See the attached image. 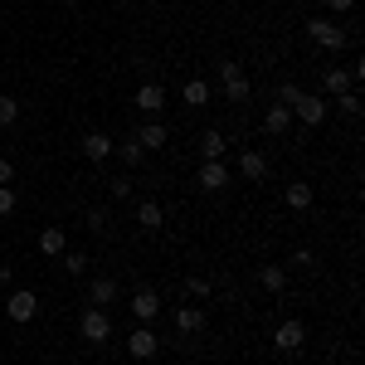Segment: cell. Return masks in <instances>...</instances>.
<instances>
[{
  "instance_id": "obj_21",
  "label": "cell",
  "mask_w": 365,
  "mask_h": 365,
  "mask_svg": "<svg viewBox=\"0 0 365 365\" xmlns=\"http://www.w3.org/2000/svg\"><path fill=\"white\" fill-rule=\"evenodd\" d=\"M180 98H185V108H205V103H210L215 93H210V83H205V78H185Z\"/></svg>"
},
{
  "instance_id": "obj_36",
  "label": "cell",
  "mask_w": 365,
  "mask_h": 365,
  "mask_svg": "<svg viewBox=\"0 0 365 365\" xmlns=\"http://www.w3.org/2000/svg\"><path fill=\"white\" fill-rule=\"evenodd\" d=\"M63 5H83V0H63Z\"/></svg>"
},
{
  "instance_id": "obj_10",
  "label": "cell",
  "mask_w": 365,
  "mask_h": 365,
  "mask_svg": "<svg viewBox=\"0 0 365 365\" xmlns=\"http://www.w3.org/2000/svg\"><path fill=\"white\" fill-rule=\"evenodd\" d=\"M132 103H137V108H141V113H146V117L166 113V88H161V83H141V88H137V98H132Z\"/></svg>"
},
{
  "instance_id": "obj_34",
  "label": "cell",
  "mask_w": 365,
  "mask_h": 365,
  "mask_svg": "<svg viewBox=\"0 0 365 365\" xmlns=\"http://www.w3.org/2000/svg\"><path fill=\"white\" fill-rule=\"evenodd\" d=\"M10 180H15V166H10V161L0 156V185H10Z\"/></svg>"
},
{
  "instance_id": "obj_27",
  "label": "cell",
  "mask_w": 365,
  "mask_h": 365,
  "mask_svg": "<svg viewBox=\"0 0 365 365\" xmlns=\"http://www.w3.org/2000/svg\"><path fill=\"white\" fill-rule=\"evenodd\" d=\"M63 273H68V278H83L88 273V253H63Z\"/></svg>"
},
{
  "instance_id": "obj_25",
  "label": "cell",
  "mask_w": 365,
  "mask_h": 365,
  "mask_svg": "<svg viewBox=\"0 0 365 365\" xmlns=\"http://www.w3.org/2000/svg\"><path fill=\"white\" fill-rule=\"evenodd\" d=\"M15 122H20V103L10 93H0V127H15Z\"/></svg>"
},
{
  "instance_id": "obj_22",
  "label": "cell",
  "mask_w": 365,
  "mask_h": 365,
  "mask_svg": "<svg viewBox=\"0 0 365 365\" xmlns=\"http://www.w3.org/2000/svg\"><path fill=\"white\" fill-rule=\"evenodd\" d=\"M239 170H244L249 180H263V175H268V156H263V151H239Z\"/></svg>"
},
{
  "instance_id": "obj_33",
  "label": "cell",
  "mask_w": 365,
  "mask_h": 365,
  "mask_svg": "<svg viewBox=\"0 0 365 365\" xmlns=\"http://www.w3.org/2000/svg\"><path fill=\"white\" fill-rule=\"evenodd\" d=\"M292 263H297V268H312L317 258H312V249H297V253H292Z\"/></svg>"
},
{
  "instance_id": "obj_24",
  "label": "cell",
  "mask_w": 365,
  "mask_h": 365,
  "mask_svg": "<svg viewBox=\"0 0 365 365\" xmlns=\"http://www.w3.org/2000/svg\"><path fill=\"white\" fill-rule=\"evenodd\" d=\"M113 156H122V166H141V156H146V151L137 146V137H127L122 146H113Z\"/></svg>"
},
{
  "instance_id": "obj_31",
  "label": "cell",
  "mask_w": 365,
  "mask_h": 365,
  "mask_svg": "<svg viewBox=\"0 0 365 365\" xmlns=\"http://www.w3.org/2000/svg\"><path fill=\"white\" fill-rule=\"evenodd\" d=\"M10 210H15V190H10V185H0V215H10Z\"/></svg>"
},
{
  "instance_id": "obj_1",
  "label": "cell",
  "mask_w": 365,
  "mask_h": 365,
  "mask_svg": "<svg viewBox=\"0 0 365 365\" xmlns=\"http://www.w3.org/2000/svg\"><path fill=\"white\" fill-rule=\"evenodd\" d=\"M307 34H312V44H317V49H346V44H351V34H346L331 15H312Z\"/></svg>"
},
{
  "instance_id": "obj_4",
  "label": "cell",
  "mask_w": 365,
  "mask_h": 365,
  "mask_svg": "<svg viewBox=\"0 0 365 365\" xmlns=\"http://www.w3.org/2000/svg\"><path fill=\"white\" fill-rule=\"evenodd\" d=\"M287 108H292L297 122H307V127H322V122H327V98H322V93H302V88H297V98H292Z\"/></svg>"
},
{
  "instance_id": "obj_2",
  "label": "cell",
  "mask_w": 365,
  "mask_h": 365,
  "mask_svg": "<svg viewBox=\"0 0 365 365\" xmlns=\"http://www.w3.org/2000/svg\"><path fill=\"white\" fill-rule=\"evenodd\" d=\"M78 331H83L88 346H108L113 341V317H108V307H88L78 317Z\"/></svg>"
},
{
  "instance_id": "obj_9",
  "label": "cell",
  "mask_w": 365,
  "mask_h": 365,
  "mask_svg": "<svg viewBox=\"0 0 365 365\" xmlns=\"http://www.w3.org/2000/svg\"><path fill=\"white\" fill-rule=\"evenodd\" d=\"M78 146H83V161H93V166H103V161L113 156V146H117V141L108 137V132H88V137L78 141Z\"/></svg>"
},
{
  "instance_id": "obj_29",
  "label": "cell",
  "mask_w": 365,
  "mask_h": 365,
  "mask_svg": "<svg viewBox=\"0 0 365 365\" xmlns=\"http://www.w3.org/2000/svg\"><path fill=\"white\" fill-rule=\"evenodd\" d=\"M185 292H190V297H210L215 287H210V278H190V282H185Z\"/></svg>"
},
{
  "instance_id": "obj_19",
  "label": "cell",
  "mask_w": 365,
  "mask_h": 365,
  "mask_svg": "<svg viewBox=\"0 0 365 365\" xmlns=\"http://www.w3.org/2000/svg\"><path fill=\"white\" fill-rule=\"evenodd\" d=\"M39 253H44V258H63V253H68V239H63L58 225H49L44 234H39Z\"/></svg>"
},
{
  "instance_id": "obj_13",
  "label": "cell",
  "mask_w": 365,
  "mask_h": 365,
  "mask_svg": "<svg viewBox=\"0 0 365 365\" xmlns=\"http://www.w3.org/2000/svg\"><path fill=\"white\" fill-rule=\"evenodd\" d=\"M132 137H137V146H141V151H161V146H166V137H170V132H166V127H161V122H141V127H137V132H132Z\"/></svg>"
},
{
  "instance_id": "obj_16",
  "label": "cell",
  "mask_w": 365,
  "mask_h": 365,
  "mask_svg": "<svg viewBox=\"0 0 365 365\" xmlns=\"http://www.w3.org/2000/svg\"><path fill=\"white\" fill-rule=\"evenodd\" d=\"M137 225L146 229V234H156V229L166 225V210H161L156 200H137Z\"/></svg>"
},
{
  "instance_id": "obj_3",
  "label": "cell",
  "mask_w": 365,
  "mask_h": 365,
  "mask_svg": "<svg viewBox=\"0 0 365 365\" xmlns=\"http://www.w3.org/2000/svg\"><path fill=\"white\" fill-rule=\"evenodd\" d=\"M220 83H225V98H229V103H249V98H253L249 73H244V63H234V58H225V63H220Z\"/></svg>"
},
{
  "instance_id": "obj_30",
  "label": "cell",
  "mask_w": 365,
  "mask_h": 365,
  "mask_svg": "<svg viewBox=\"0 0 365 365\" xmlns=\"http://www.w3.org/2000/svg\"><path fill=\"white\" fill-rule=\"evenodd\" d=\"M113 200H132V180H127V175H117V180H113Z\"/></svg>"
},
{
  "instance_id": "obj_32",
  "label": "cell",
  "mask_w": 365,
  "mask_h": 365,
  "mask_svg": "<svg viewBox=\"0 0 365 365\" xmlns=\"http://www.w3.org/2000/svg\"><path fill=\"white\" fill-rule=\"evenodd\" d=\"M327 10L331 15H346V10H356V0H327Z\"/></svg>"
},
{
  "instance_id": "obj_28",
  "label": "cell",
  "mask_w": 365,
  "mask_h": 365,
  "mask_svg": "<svg viewBox=\"0 0 365 365\" xmlns=\"http://www.w3.org/2000/svg\"><path fill=\"white\" fill-rule=\"evenodd\" d=\"M88 229H93V234H113V220H108V210H88Z\"/></svg>"
},
{
  "instance_id": "obj_5",
  "label": "cell",
  "mask_w": 365,
  "mask_h": 365,
  "mask_svg": "<svg viewBox=\"0 0 365 365\" xmlns=\"http://www.w3.org/2000/svg\"><path fill=\"white\" fill-rule=\"evenodd\" d=\"M302 346H307V327L302 322H282L273 331V351H282V356H297Z\"/></svg>"
},
{
  "instance_id": "obj_8",
  "label": "cell",
  "mask_w": 365,
  "mask_h": 365,
  "mask_svg": "<svg viewBox=\"0 0 365 365\" xmlns=\"http://www.w3.org/2000/svg\"><path fill=\"white\" fill-rule=\"evenodd\" d=\"M5 317H10V322H20V327H25V322H34V317H39V297H34V292H10V302H5Z\"/></svg>"
},
{
  "instance_id": "obj_20",
  "label": "cell",
  "mask_w": 365,
  "mask_h": 365,
  "mask_svg": "<svg viewBox=\"0 0 365 365\" xmlns=\"http://www.w3.org/2000/svg\"><path fill=\"white\" fill-rule=\"evenodd\" d=\"M287 127H292V108H268V113H263V132H268V137H282V132H287Z\"/></svg>"
},
{
  "instance_id": "obj_15",
  "label": "cell",
  "mask_w": 365,
  "mask_h": 365,
  "mask_svg": "<svg viewBox=\"0 0 365 365\" xmlns=\"http://www.w3.org/2000/svg\"><path fill=\"white\" fill-rule=\"evenodd\" d=\"M351 88H356L351 68H327V73H322V93H327V98H341V93H351Z\"/></svg>"
},
{
  "instance_id": "obj_18",
  "label": "cell",
  "mask_w": 365,
  "mask_h": 365,
  "mask_svg": "<svg viewBox=\"0 0 365 365\" xmlns=\"http://www.w3.org/2000/svg\"><path fill=\"white\" fill-rule=\"evenodd\" d=\"M258 287L263 292H282L287 287V268L282 263H258Z\"/></svg>"
},
{
  "instance_id": "obj_11",
  "label": "cell",
  "mask_w": 365,
  "mask_h": 365,
  "mask_svg": "<svg viewBox=\"0 0 365 365\" xmlns=\"http://www.w3.org/2000/svg\"><path fill=\"white\" fill-rule=\"evenodd\" d=\"M200 190H210V195L229 190V166L225 161H205V166H200Z\"/></svg>"
},
{
  "instance_id": "obj_35",
  "label": "cell",
  "mask_w": 365,
  "mask_h": 365,
  "mask_svg": "<svg viewBox=\"0 0 365 365\" xmlns=\"http://www.w3.org/2000/svg\"><path fill=\"white\" fill-rule=\"evenodd\" d=\"M5 282H10V268H5V263H0V287H5Z\"/></svg>"
},
{
  "instance_id": "obj_26",
  "label": "cell",
  "mask_w": 365,
  "mask_h": 365,
  "mask_svg": "<svg viewBox=\"0 0 365 365\" xmlns=\"http://www.w3.org/2000/svg\"><path fill=\"white\" fill-rule=\"evenodd\" d=\"M336 113H341V117H361V93H356V88L336 98Z\"/></svg>"
},
{
  "instance_id": "obj_6",
  "label": "cell",
  "mask_w": 365,
  "mask_h": 365,
  "mask_svg": "<svg viewBox=\"0 0 365 365\" xmlns=\"http://www.w3.org/2000/svg\"><path fill=\"white\" fill-rule=\"evenodd\" d=\"M156 351H161V336H156L151 327H141V322H137V331L127 336V356H132V361H151Z\"/></svg>"
},
{
  "instance_id": "obj_7",
  "label": "cell",
  "mask_w": 365,
  "mask_h": 365,
  "mask_svg": "<svg viewBox=\"0 0 365 365\" xmlns=\"http://www.w3.org/2000/svg\"><path fill=\"white\" fill-rule=\"evenodd\" d=\"M127 307H132V317L146 327V322H156V317H161V292H156V287H137V297H132Z\"/></svg>"
},
{
  "instance_id": "obj_17",
  "label": "cell",
  "mask_w": 365,
  "mask_h": 365,
  "mask_svg": "<svg viewBox=\"0 0 365 365\" xmlns=\"http://www.w3.org/2000/svg\"><path fill=\"white\" fill-rule=\"evenodd\" d=\"M282 200H287V210H297V215H302V210H312V200H317V190H312L307 180H292V185L282 190Z\"/></svg>"
},
{
  "instance_id": "obj_14",
  "label": "cell",
  "mask_w": 365,
  "mask_h": 365,
  "mask_svg": "<svg viewBox=\"0 0 365 365\" xmlns=\"http://www.w3.org/2000/svg\"><path fill=\"white\" fill-rule=\"evenodd\" d=\"M170 322H175L180 336H200V331H205V312H200V307H175Z\"/></svg>"
},
{
  "instance_id": "obj_12",
  "label": "cell",
  "mask_w": 365,
  "mask_h": 365,
  "mask_svg": "<svg viewBox=\"0 0 365 365\" xmlns=\"http://www.w3.org/2000/svg\"><path fill=\"white\" fill-rule=\"evenodd\" d=\"M88 302H93V307H113V302H117V278H108V273L93 278V282H88Z\"/></svg>"
},
{
  "instance_id": "obj_23",
  "label": "cell",
  "mask_w": 365,
  "mask_h": 365,
  "mask_svg": "<svg viewBox=\"0 0 365 365\" xmlns=\"http://www.w3.org/2000/svg\"><path fill=\"white\" fill-rule=\"evenodd\" d=\"M225 151H229V141L220 137V132H205V137H200V156H205V161H225Z\"/></svg>"
}]
</instances>
